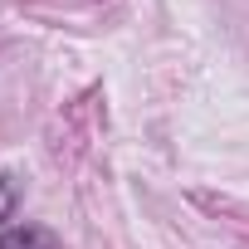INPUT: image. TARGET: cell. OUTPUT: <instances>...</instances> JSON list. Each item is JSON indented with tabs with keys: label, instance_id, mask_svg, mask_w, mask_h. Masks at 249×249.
<instances>
[{
	"label": "cell",
	"instance_id": "2",
	"mask_svg": "<svg viewBox=\"0 0 249 249\" xmlns=\"http://www.w3.org/2000/svg\"><path fill=\"white\" fill-rule=\"evenodd\" d=\"M15 205H20V181L10 171H0V225L15 215Z\"/></svg>",
	"mask_w": 249,
	"mask_h": 249
},
{
	"label": "cell",
	"instance_id": "1",
	"mask_svg": "<svg viewBox=\"0 0 249 249\" xmlns=\"http://www.w3.org/2000/svg\"><path fill=\"white\" fill-rule=\"evenodd\" d=\"M0 249H59V239H54L49 230L20 225V230H5V234H0Z\"/></svg>",
	"mask_w": 249,
	"mask_h": 249
}]
</instances>
